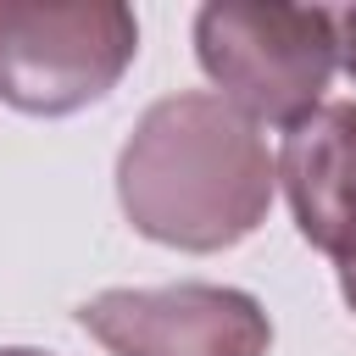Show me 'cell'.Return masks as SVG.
Wrapping results in <instances>:
<instances>
[{
  "mask_svg": "<svg viewBox=\"0 0 356 356\" xmlns=\"http://www.w3.org/2000/svg\"><path fill=\"white\" fill-rule=\"evenodd\" d=\"M278 156L261 128L211 89H178L134 122L117 156L122 217L172 250H228L261 228Z\"/></svg>",
  "mask_w": 356,
  "mask_h": 356,
  "instance_id": "cell-1",
  "label": "cell"
},
{
  "mask_svg": "<svg viewBox=\"0 0 356 356\" xmlns=\"http://www.w3.org/2000/svg\"><path fill=\"white\" fill-rule=\"evenodd\" d=\"M195 56L217 95L256 128H295L323 106L339 67V22L328 6L211 0L195 11Z\"/></svg>",
  "mask_w": 356,
  "mask_h": 356,
  "instance_id": "cell-2",
  "label": "cell"
},
{
  "mask_svg": "<svg viewBox=\"0 0 356 356\" xmlns=\"http://www.w3.org/2000/svg\"><path fill=\"white\" fill-rule=\"evenodd\" d=\"M139 56V22L122 0H0V100L33 117H67L117 89Z\"/></svg>",
  "mask_w": 356,
  "mask_h": 356,
  "instance_id": "cell-3",
  "label": "cell"
},
{
  "mask_svg": "<svg viewBox=\"0 0 356 356\" xmlns=\"http://www.w3.org/2000/svg\"><path fill=\"white\" fill-rule=\"evenodd\" d=\"M78 323L111 356H267L273 345L261 300L228 284L106 289L78 306Z\"/></svg>",
  "mask_w": 356,
  "mask_h": 356,
  "instance_id": "cell-4",
  "label": "cell"
},
{
  "mask_svg": "<svg viewBox=\"0 0 356 356\" xmlns=\"http://www.w3.org/2000/svg\"><path fill=\"white\" fill-rule=\"evenodd\" d=\"M278 184L300 239L339 267L356 261V100H323L312 117L284 128Z\"/></svg>",
  "mask_w": 356,
  "mask_h": 356,
  "instance_id": "cell-5",
  "label": "cell"
},
{
  "mask_svg": "<svg viewBox=\"0 0 356 356\" xmlns=\"http://www.w3.org/2000/svg\"><path fill=\"white\" fill-rule=\"evenodd\" d=\"M334 22H339V67L356 78V6L334 11Z\"/></svg>",
  "mask_w": 356,
  "mask_h": 356,
  "instance_id": "cell-6",
  "label": "cell"
},
{
  "mask_svg": "<svg viewBox=\"0 0 356 356\" xmlns=\"http://www.w3.org/2000/svg\"><path fill=\"white\" fill-rule=\"evenodd\" d=\"M339 289H345V300H350V312H356V261L339 267Z\"/></svg>",
  "mask_w": 356,
  "mask_h": 356,
  "instance_id": "cell-7",
  "label": "cell"
},
{
  "mask_svg": "<svg viewBox=\"0 0 356 356\" xmlns=\"http://www.w3.org/2000/svg\"><path fill=\"white\" fill-rule=\"evenodd\" d=\"M0 356H44V350H28V345H6Z\"/></svg>",
  "mask_w": 356,
  "mask_h": 356,
  "instance_id": "cell-8",
  "label": "cell"
}]
</instances>
